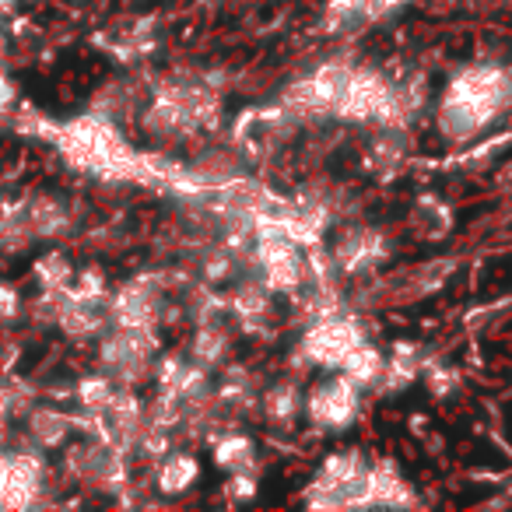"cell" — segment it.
I'll use <instances>...</instances> for the list:
<instances>
[{
	"label": "cell",
	"mask_w": 512,
	"mask_h": 512,
	"mask_svg": "<svg viewBox=\"0 0 512 512\" xmlns=\"http://www.w3.org/2000/svg\"><path fill=\"white\" fill-rule=\"evenodd\" d=\"M53 137H57V148L64 151L67 162L95 172V176H137V169L144 165V158H137L120 137L116 120L102 113L78 116L67 127L53 130Z\"/></svg>",
	"instance_id": "6da1fadb"
},
{
	"label": "cell",
	"mask_w": 512,
	"mask_h": 512,
	"mask_svg": "<svg viewBox=\"0 0 512 512\" xmlns=\"http://www.w3.org/2000/svg\"><path fill=\"white\" fill-rule=\"evenodd\" d=\"M151 355H155V330L113 327V334H106L99 344L102 372H106L116 386L141 383L151 372Z\"/></svg>",
	"instance_id": "7a4b0ae2"
},
{
	"label": "cell",
	"mask_w": 512,
	"mask_h": 512,
	"mask_svg": "<svg viewBox=\"0 0 512 512\" xmlns=\"http://www.w3.org/2000/svg\"><path fill=\"white\" fill-rule=\"evenodd\" d=\"M253 260L274 292H299L306 285V253L278 228H256Z\"/></svg>",
	"instance_id": "3957f363"
},
{
	"label": "cell",
	"mask_w": 512,
	"mask_h": 512,
	"mask_svg": "<svg viewBox=\"0 0 512 512\" xmlns=\"http://www.w3.org/2000/svg\"><path fill=\"white\" fill-rule=\"evenodd\" d=\"M46 463L36 449H0V505L25 509L43 491Z\"/></svg>",
	"instance_id": "277c9868"
},
{
	"label": "cell",
	"mask_w": 512,
	"mask_h": 512,
	"mask_svg": "<svg viewBox=\"0 0 512 512\" xmlns=\"http://www.w3.org/2000/svg\"><path fill=\"white\" fill-rule=\"evenodd\" d=\"M365 337H362V327H358L351 316H320L313 323L306 337H302V355L309 358L313 365H323V369H337V365L348 358L351 348H358Z\"/></svg>",
	"instance_id": "5b68a950"
},
{
	"label": "cell",
	"mask_w": 512,
	"mask_h": 512,
	"mask_svg": "<svg viewBox=\"0 0 512 512\" xmlns=\"http://www.w3.org/2000/svg\"><path fill=\"white\" fill-rule=\"evenodd\" d=\"M302 404H306V414L316 428H334V432H341V428H348L351 421L358 418L362 400H358V386L341 372V376L327 379V383H316Z\"/></svg>",
	"instance_id": "8992f818"
},
{
	"label": "cell",
	"mask_w": 512,
	"mask_h": 512,
	"mask_svg": "<svg viewBox=\"0 0 512 512\" xmlns=\"http://www.w3.org/2000/svg\"><path fill=\"white\" fill-rule=\"evenodd\" d=\"M162 292L158 278H137L127 281L123 288H116V295L106 302L109 323L113 327H130V330H155L158 313H162Z\"/></svg>",
	"instance_id": "52a82bcc"
},
{
	"label": "cell",
	"mask_w": 512,
	"mask_h": 512,
	"mask_svg": "<svg viewBox=\"0 0 512 512\" xmlns=\"http://www.w3.org/2000/svg\"><path fill=\"white\" fill-rule=\"evenodd\" d=\"M386 99H390V81L379 71H372V67H355L341 102L334 106V116L355 120V123H362V120L379 123V116H383V109H386Z\"/></svg>",
	"instance_id": "ba28073f"
},
{
	"label": "cell",
	"mask_w": 512,
	"mask_h": 512,
	"mask_svg": "<svg viewBox=\"0 0 512 512\" xmlns=\"http://www.w3.org/2000/svg\"><path fill=\"white\" fill-rule=\"evenodd\" d=\"M446 95L477 102V106L498 113V109L512 99V81H509V74L498 71V67H470V71H463L460 78H453V85H449Z\"/></svg>",
	"instance_id": "9c48e42d"
},
{
	"label": "cell",
	"mask_w": 512,
	"mask_h": 512,
	"mask_svg": "<svg viewBox=\"0 0 512 512\" xmlns=\"http://www.w3.org/2000/svg\"><path fill=\"white\" fill-rule=\"evenodd\" d=\"M67 467L74 477H81L85 484H120L127 467H123V453L109 442H85L74 446L67 453Z\"/></svg>",
	"instance_id": "30bf717a"
},
{
	"label": "cell",
	"mask_w": 512,
	"mask_h": 512,
	"mask_svg": "<svg viewBox=\"0 0 512 512\" xmlns=\"http://www.w3.org/2000/svg\"><path fill=\"white\" fill-rule=\"evenodd\" d=\"M498 113H491V109L477 106V102H467V99H453V95H442L439 102V116H435V123H439V130L449 137L453 144H463L470 141V137H477L484 127H488L491 120H495Z\"/></svg>",
	"instance_id": "8fae6325"
},
{
	"label": "cell",
	"mask_w": 512,
	"mask_h": 512,
	"mask_svg": "<svg viewBox=\"0 0 512 512\" xmlns=\"http://www.w3.org/2000/svg\"><path fill=\"white\" fill-rule=\"evenodd\" d=\"M334 267L344 274H358L365 267H372L383 256V239L372 228H344L337 232L334 242Z\"/></svg>",
	"instance_id": "7c38bea8"
},
{
	"label": "cell",
	"mask_w": 512,
	"mask_h": 512,
	"mask_svg": "<svg viewBox=\"0 0 512 512\" xmlns=\"http://www.w3.org/2000/svg\"><path fill=\"white\" fill-rule=\"evenodd\" d=\"M365 477H369V505H386V509L414 505L411 484L404 481V474L393 463H376Z\"/></svg>",
	"instance_id": "4fadbf2b"
},
{
	"label": "cell",
	"mask_w": 512,
	"mask_h": 512,
	"mask_svg": "<svg viewBox=\"0 0 512 512\" xmlns=\"http://www.w3.org/2000/svg\"><path fill=\"white\" fill-rule=\"evenodd\" d=\"M351 71H355V67L344 64V60H327V64H320L309 74V85H313L316 99H320V106L327 109V113H334V106L341 102L344 88H348V81H351Z\"/></svg>",
	"instance_id": "5bb4252c"
},
{
	"label": "cell",
	"mask_w": 512,
	"mask_h": 512,
	"mask_svg": "<svg viewBox=\"0 0 512 512\" xmlns=\"http://www.w3.org/2000/svg\"><path fill=\"white\" fill-rule=\"evenodd\" d=\"M200 463L190 453H165L162 467H158V491L162 495H183L197 484Z\"/></svg>",
	"instance_id": "9a60e30c"
},
{
	"label": "cell",
	"mask_w": 512,
	"mask_h": 512,
	"mask_svg": "<svg viewBox=\"0 0 512 512\" xmlns=\"http://www.w3.org/2000/svg\"><path fill=\"white\" fill-rule=\"evenodd\" d=\"M337 369L344 372V376L351 379V383L362 390V386H376L379 379H383V369H386V358L379 348H372V344H358V348L348 351V358H344Z\"/></svg>",
	"instance_id": "2e32d148"
},
{
	"label": "cell",
	"mask_w": 512,
	"mask_h": 512,
	"mask_svg": "<svg viewBox=\"0 0 512 512\" xmlns=\"http://www.w3.org/2000/svg\"><path fill=\"white\" fill-rule=\"evenodd\" d=\"M411 228L421 239H446L453 232V211L439 197H421L411 207Z\"/></svg>",
	"instance_id": "e0dca14e"
},
{
	"label": "cell",
	"mask_w": 512,
	"mask_h": 512,
	"mask_svg": "<svg viewBox=\"0 0 512 512\" xmlns=\"http://www.w3.org/2000/svg\"><path fill=\"white\" fill-rule=\"evenodd\" d=\"M67 432H71V418H67V414L53 411V407H36V411H29V439L36 442L39 449L60 446V442L67 439Z\"/></svg>",
	"instance_id": "ac0fdd59"
},
{
	"label": "cell",
	"mask_w": 512,
	"mask_h": 512,
	"mask_svg": "<svg viewBox=\"0 0 512 512\" xmlns=\"http://www.w3.org/2000/svg\"><path fill=\"white\" fill-rule=\"evenodd\" d=\"M214 463L228 474H239V470H253L256 467V449L246 435L228 432L214 442Z\"/></svg>",
	"instance_id": "d6986e66"
},
{
	"label": "cell",
	"mask_w": 512,
	"mask_h": 512,
	"mask_svg": "<svg viewBox=\"0 0 512 512\" xmlns=\"http://www.w3.org/2000/svg\"><path fill=\"white\" fill-rule=\"evenodd\" d=\"M267 299H271V285L256 274V278L235 281L232 292H228V309L235 316H260L267 309Z\"/></svg>",
	"instance_id": "ffe728a7"
},
{
	"label": "cell",
	"mask_w": 512,
	"mask_h": 512,
	"mask_svg": "<svg viewBox=\"0 0 512 512\" xmlns=\"http://www.w3.org/2000/svg\"><path fill=\"white\" fill-rule=\"evenodd\" d=\"M228 355V334L218 327V323H200L197 334H193L190 344V358L200 365V369H214L221 358Z\"/></svg>",
	"instance_id": "44dd1931"
},
{
	"label": "cell",
	"mask_w": 512,
	"mask_h": 512,
	"mask_svg": "<svg viewBox=\"0 0 512 512\" xmlns=\"http://www.w3.org/2000/svg\"><path fill=\"white\" fill-rule=\"evenodd\" d=\"M407 155V141H404V127H379V134L369 144V162L379 172H393Z\"/></svg>",
	"instance_id": "7402d4cb"
},
{
	"label": "cell",
	"mask_w": 512,
	"mask_h": 512,
	"mask_svg": "<svg viewBox=\"0 0 512 512\" xmlns=\"http://www.w3.org/2000/svg\"><path fill=\"white\" fill-rule=\"evenodd\" d=\"M25 228L36 235H57L67 228V207L57 197H36L25 211Z\"/></svg>",
	"instance_id": "603a6c76"
},
{
	"label": "cell",
	"mask_w": 512,
	"mask_h": 512,
	"mask_svg": "<svg viewBox=\"0 0 512 512\" xmlns=\"http://www.w3.org/2000/svg\"><path fill=\"white\" fill-rule=\"evenodd\" d=\"M302 411V393L295 383H278L267 390L264 397V414L271 425H292Z\"/></svg>",
	"instance_id": "cb8c5ba5"
},
{
	"label": "cell",
	"mask_w": 512,
	"mask_h": 512,
	"mask_svg": "<svg viewBox=\"0 0 512 512\" xmlns=\"http://www.w3.org/2000/svg\"><path fill=\"white\" fill-rule=\"evenodd\" d=\"M235 271H239V253L225 242H214L200 256V274H204L207 285H228Z\"/></svg>",
	"instance_id": "d4e9b609"
},
{
	"label": "cell",
	"mask_w": 512,
	"mask_h": 512,
	"mask_svg": "<svg viewBox=\"0 0 512 512\" xmlns=\"http://www.w3.org/2000/svg\"><path fill=\"white\" fill-rule=\"evenodd\" d=\"M376 18V4L372 0H330L327 4V25L330 29H351L358 22Z\"/></svg>",
	"instance_id": "484cf974"
},
{
	"label": "cell",
	"mask_w": 512,
	"mask_h": 512,
	"mask_svg": "<svg viewBox=\"0 0 512 512\" xmlns=\"http://www.w3.org/2000/svg\"><path fill=\"white\" fill-rule=\"evenodd\" d=\"M113 397H116V383L106 376V372H99V376H85L78 383V400L88 414H102Z\"/></svg>",
	"instance_id": "4316f807"
},
{
	"label": "cell",
	"mask_w": 512,
	"mask_h": 512,
	"mask_svg": "<svg viewBox=\"0 0 512 512\" xmlns=\"http://www.w3.org/2000/svg\"><path fill=\"white\" fill-rule=\"evenodd\" d=\"M36 278H39V285H43L46 292H64V288L71 285L74 271H71V264H67L64 256L53 253V256H43V260L36 264Z\"/></svg>",
	"instance_id": "83f0119b"
},
{
	"label": "cell",
	"mask_w": 512,
	"mask_h": 512,
	"mask_svg": "<svg viewBox=\"0 0 512 512\" xmlns=\"http://www.w3.org/2000/svg\"><path fill=\"white\" fill-rule=\"evenodd\" d=\"M18 309H22V295L11 285H0V320H15Z\"/></svg>",
	"instance_id": "f1b7e54d"
},
{
	"label": "cell",
	"mask_w": 512,
	"mask_h": 512,
	"mask_svg": "<svg viewBox=\"0 0 512 512\" xmlns=\"http://www.w3.org/2000/svg\"><path fill=\"white\" fill-rule=\"evenodd\" d=\"M453 383H456V376L449 369H435V372H428V386H432L439 397H446L449 390H453Z\"/></svg>",
	"instance_id": "f546056e"
},
{
	"label": "cell",
	"mask_w": 512,
	"mask_h": 512,
	"mask_svg": "<svg viewBox=\"0 0 512 512\" xmlns=\"http://www.w3.org/2000/svg\"><path fill=\"white\" fill-rule=\"evenodd\" d=\"M376 4V15H383V11H390V8H400L404 0H372Z\"/></svg>",
	"instance_id": "4dcf8cb0"
}]
</instances>
